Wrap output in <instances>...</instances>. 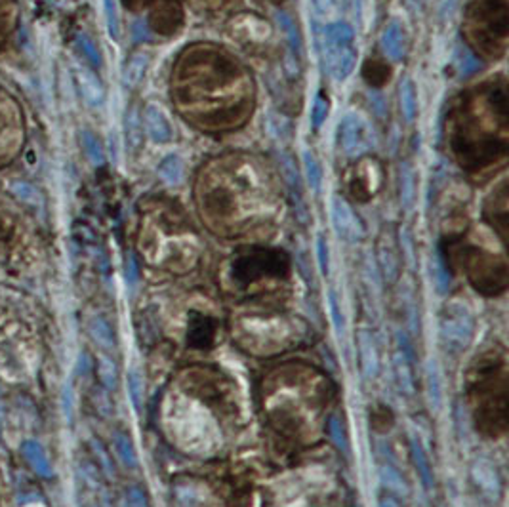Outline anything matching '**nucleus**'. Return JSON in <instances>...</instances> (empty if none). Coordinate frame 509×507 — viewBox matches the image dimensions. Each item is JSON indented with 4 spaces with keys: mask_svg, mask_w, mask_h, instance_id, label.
<instances>
[{
    "mask_svg": "<svg viewBox=\"0 0 509 507\" xmlns=\"http://www.w3.org/2000/svg\"><path fill=\"white\" fill-rule=\"evenodd\" d=\"M464 395L475 431L485 438L506 437L509 427V362L502 343H489L473 355L464 376Z\"/></svg>",
    "mask_w": 509,
    "mask_h": 507,
    "instance_id": "1",
    "label": "nucleus"
},
{
    "mask_svg": "<svg viewBox=\"0 0 509 507\" xmlns=\"http://www.w3.org/2000/svg\"><path fill=\"white\" fill-rule=\"evenodd\" d=\"M340 145L347 157H363L376 145L374 128L364 117L349 113L340 122Z\"/></svg>",
    "mask_w": 509,
    "mask_h": 507,
    "instance_id": "2",
    "label": "nucleus"
},
{
    "mask_svg": "<svg viewBox=\"0 0 509 507\" xmlns=\"http://www.w3.org/2000/svg\"><path fill=\"white\" fill-rule=\"evenodd\" d=\"M319 48H321L324 69L334 80L342 83L353 73L357 65V52L351 46H330L319 38Z\"/></svg>",
    "mask_w": 509,
    "mask_h": 507,
    "instance_id": "3",
    "label": "nucleus"
},
{
    "mask_svg": "<svg viewBox=\"0 0 509 507\" xmlns=\"http://www.w3.org/2000/svg\"><path fill=\"white\" fill-rule=\"evenodd\" d=\"M380 46L391 62H401L406 54V36L399 21H391L380 35Z\"/></svg>",
    "mask_w": 509,
    "mask_h": 507,
    "instance_id": "4",
    "label": "nucleus"
},
{
    "mask_svg": "<svg viewBox=\"0 0 509 507\" xmlns=\"http://www.w3.org/2000/svg\"><path fill=\"white\" fill-rule=\"evenodd\" d=\"M143 126L151 141L155 143H168L172 139V128L168 124L166 115L157 105H147L143 111Z\"/></svg>",
    "mask_w": 509,
    "mask_h": 507,
    "instance_id": "5",
    "label": "nucleus"
},
{
    "mask_svg": "<svg viewBox=\"0 0 509 507\" xmlns=\"http://www.w3.org/2000/svg\"><path fill=\"white\" fill-rule=\"evenodd\" d=\"M77 83H78V88H80V94H83V98L88 101L90 105L94 107H98L105 101V90H103V84L99 80L90 69H86V67H78L77 69Z\"/></svg>",
    "mask_w": 509,
    "mask_h": 507,
    "instance_id": "6",
    "label": "nucleus"
},
{
    "mask_svg": "<svg viewBox=\"0 0 509 507\" xmlns=\"http://www.w3.org/2000/svg\"><path fill=\"white\" fill-rule=\"evenodd\" d=\"M321 41H324L330 46H351V42L355 38L353 29L343 21H334V23H328L327 27L322 29Z\"/></svg>",
    "mask_w": 509,
    "mask_h": 507,
    "instance_id": "7",
    "label": "nucleus"
},
{
    "mask_svg": "<svg viewBox=\"0 0 509 507\" xmlns=\"http://www.w3.org/2000/svg\"><path fill=\"white\" fill-rule=\"evenodd\" d=\"M147 67H149V54L145 52H136L130 62L126 63V69L122 73V83L126 88H136L140 80L145 75Z\"/></svg>",
    "mask_w": 509,
    "mask_h": 507,
    "instance_id": "8",
    "label": "nucleus"
},
{
    "mask_svg": "<svg viewBox=\"0 0 509 507\" xmlns=\"http://www.w3.org/2000/svg\"><path fill=\"white\" fill-rule=\"evenodd\" d=\"M399 103L406 122H412L418 113V101H416V88L410 78H403L399 84Z\"/></svg>",
    "mask_w": 509,
    "mask_h": 507,
    "instance_id": "9",
    "label": "nucleus"
},
{
    "mask_svg": "<svg viewBox=\"0 0 509 507\" xmlns=\"http://www.w3.org/2000/svg\"><path fill=\"white\" fill-rule=\"evenodd\" d=\"M159 176L166 185H180L185 178V164L178 155H170L166 159L162 160L161 166H159Z\"/></svg>",
    "mask_w": 509,
    "mask_h": 507,
    "instance_id": "10",
    "label": "nucleus"
},
{
    "mask_svg": "<svg viewBox=\"0 0 509 507\" xmlns=\"http://www.w3.org/2000/svg\"><path fill=\"white\" fill-rule=\"evenodd\" d=\"M393 425H395V414L389 406L374 404L370 408V429L384 435V433H389L393 429Z\"/></svg>",
    "mask_w": 509,
    "mask_h": 507,
    "instance_id": "11",
    "label": "nucleus"
},
{
    "mask_svg": "<svg viewBox=\"0 0 509 507\" xmlns=\"http://www.w3.org/2000/svg\"><path fill=\"white\" fill-rule=\"evenodd\" d=\"M191 327H196V332H191L189 340H191V345H199V348H208L214 343V338H216V328H214V322L206 317H201L196 322H191Z\"/></svg>",
    "mask_w": 509,
    "mask_h": 507,
    "instance_id": "12",
    "label": "nucleus"
},
{
    "mask_svg": "<svg viewBox=\"0 0 509 507\" xmlns=\"http://www.w3.org/2000/svg\"><path fill=\"white\" fill-rule=\"evenodd\" d=\"M277 157H279L280 172L285 176L286 185L290 187V193H292L294 197H300L301 181H300V174H298V170H296V164H294V159L288 153H285V151H279Z\"/></svg>",
    "mask_w": 509,
    "mask_h": 507,
    "instance_id": "13",
    "label": "nucleus"
},
{
    "mask_svg": "<svg viewBox=\"0 0 509 507\" xmlns=\"http://www.w3.org/2000/svg\"><path fill=\"white\" fill-rule=\"evenodd\" d=\"M277 21H279L280 29L285 31L286 41H288V44H290V52H292L294 56H300L301 54V36H300V31H298V27H296V23H294V20L288 14H285V12H277Z\"/></svg>",
    "mask_w": 509,
    "mask_h": 507,
    "instance_id": "14",
    "label": "nucleus"
},
{
    "mask_svg": "<svg viewBox=\"0 0 509 507\" xmlns=\"http://www.w3.org/2000/svg\"><path fill=\"white\" fill-rule=\"evenodd\" d=\"M301 160H303V170H306V180L309 183V187L313 191H319L322 183V170L319 160L311 151H303Z\"/></svg>",
    "mask_w": 509,
    "mask_h": 507,
    "instance_id": "15",
    "label": "nucleus"
},
{
    "mask_svg": "<svg viewBox=\"0 0 509 507\" xmlns=\"http://www.w3.org/2000/svg\"><path fill=\"white\" fill-rule=\"evenodd\" d=\"M80 143H83V149L88 160H90L94 166H101L105 162V151L103 145L99 143V139L94 136L92 132H83L80 136Z\"/></svg>",
    "mask_w": 509,
    "mask_h": 507,
    "instance_id": "16",
    "label": "nucleus"
},
{
    "mask_svg": "<svg viewBox=\"0 0 509 507\" xmlns=\"http://www.w3.org/2000/svg\"><path fill=\"white\" fill-rule=\"evenodd\" d=\"M414 172L408 164H401L399 168V181H401V201H403V206H410L412 201H414Z\"/></svg>",
    "mask_w": 509,
    "mask_h": 507,
    "instance_id": "17",
    "label": "nucleus"
},
{
    "mask_svg": "<svg viewBox=\"0 0 509 507\" xmlns=\"http://www.w3.org/2000/svg\"><path fill=\"white\" fill-rule=\"evenodd\" d=\"M77 48L92 67H101V54H99L98 46L94 44L90 36L83 35V33L77 35Z\"/></svg>",
    "mask_w": 509,
    "mask_h": 507,
    "instance_id": "18",
    "label": "nucleus"
},
{
    "mask_svg": "<svg viewBox=\"0 0 509 507\" xmlns=\"http://www.w3.org/2000/svg\"><path fill=\"white\" fill-rule=\"evenodd\" d=\"M267 128H269V134L273 138L286 139L290 136V122L282 115H277V113L267 115Z\"/></svg>",
    "mask_w": 509,
    "mask_h": 507,
    "instance_id": "19",
    "label": "nucleus"
},
{
    "mask_svg": "<svg viewBox=\"0 0 509 507\" xmlns=\"http://www.w3.org/2000/svg\"><path fill=\"white\" fill-rule=\"evenodd\" d=\"M103 10H105V21H107V31H109V35L117 41L120 35V21H119V12H117V2H115V0H103Z\"/></svg>",
    "mask_w": 509,
    "mask_h": 507,
    "instance_id": "20",
    "label": "nucleus"
},
{
    "mask_svg": "<svg viewBox=\"0 0 509 507\" xmlns=\"http://www.w3.org/2000/svg\"><path fill=\"white\" fill-rule=\"evenodd\" d=\"M328 117V99L324 96H317L313 101V107H311V124L313 128H321L324 124V120Z\"/></svg>",
    "mask_w": 509,
    "mask_h": 507,
    "instance_id": "21",
    "label": "nucleus"
},
{
    "mask_svg": "<svg viewBox=\"0 0 509 507\" xmlns=\"http://www.w3.org/2000/svg\"><path fill=\"white\" fill-rule=\"evenodd\" d=\"M126 130H128V141H130V145L132 147L140 145L141 124H140V117H138V111H136V109H132V111L128 113Z\"/></svg>",
    "mask_w": 509,
    "mask_h": 507,
    "instance_id": "22",
    "label": "nucleus"
},
{
    "mask_svg": "<svg viewBox=\"0 0 509 507\" xmlns=\"http://www.w3.org/2000/svg\"><path fill=\"white\" fill-rule=\"evenodd\" d=\"M477 71H481V62L471 52L464 50L460 57V73L464 77H469V75H473Z\"/></svg>",
    "mask_w": 509,
    "mask_h": 507,
    "instance_id": "23",
    "label": "nucleus"
},
{
    "mask_svg": "<svg viewBox=\"0 0 509 507\" xmlns=\"http://www.w3.org/2000/svg\"><path fill=\"white\" fill-rule=\"evenodd\" d=\"M12 191H14L20 199H23V201L27 202H36V197H38L35 187H31V185L25 183V181H17V183H14V185H12Z\"/></svg>",
    "mask_w": 509,
    "mask_h": 507,
    "instance_id": "24",
    "label": "nucleus"
},
{
    "mask_svg": "<svg viewBox=\"0 0 509 507\" xmlns=\"http://www.w3.org/2000/svg\"><path fill=\"white\" fill-rule=\"evenodd\" d=\"M315 6L319 8L321 14H330L334 10V0H315Z\"/></svg>",
    "mask_w": 509,
    "mask_h": 507,
    "instance_id": "25",
    "label": "nucleus"
},
{
    "mask_svg": "<svg viewBox=\"0 0 509 507\" xmlns=\"http://www.w3.org/2000/svg\"><path fill=\"white\" fill-rule=\"evenodd\" d=\"M456 4H458V0H443V2H440V15L452 14Z\"/></svg>",
    "mask_w": 509,
    "mask_h": 507,
    "instance_id": "26",
    "label": "nucleus"
}]
</instances>
